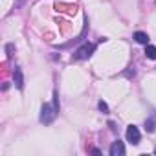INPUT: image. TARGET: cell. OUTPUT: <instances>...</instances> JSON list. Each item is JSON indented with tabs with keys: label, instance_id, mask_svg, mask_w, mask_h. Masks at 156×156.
Segmentation results:
<instances>
[{
	"label": "cell",
	"instance_id": "obj_3",
	"mask_svg": "<svg viewBox=\"0 0 156 156\" xmlns=\"http://www.w3.org/2000/svg\"><path fill=\"white\" fill-rule=\"evenodd\" d=\"M127 140L132 143V145H138L140 143V130L136 125H129L127 127Z\"/></svg>",
	"mask_w": 156,
	"mask_h": 156
},
{
	"label": "cell",
	"instance_id": "obj_12",
	"mask_svg": "<svg viewBox=\"0 0 156 156\" xmlns=\"http://www.w3.org/2000/svg\"><path fill=\"white\" fill-rule=\"evenodd\" d=\"M22 2H24V0H19V2H17V4H15V8H17V9H19V8H20V6H22Z\"/></svg>",
	"mask_w": 156,
	"mask_h": 156
},
{
	"label": "cell",
	"instance_id": "obj_5",
	"mask_svg": "<svg viewBox=\"0 0 156 156\" xmlns=\"http://www.w3.org/2000/svg\"><path fill=\"white\" fill-rule=\"evenodd\" d=\"M13 77H15V85H17V88H22V87H24V77H22V70H20L19 66H15Z\"/></svg>",
	"mask_w": 156,
	"mask_h": 156
},
{
	"label": "cell",
	"instance_id": "obj_1",
	"mask_svg": "<svg viewBox=\"0 0 156 156\" xmlns=\"http://www.w3.org/2000/svg\"><path fill=\"white\" fill-rule=\"evenodd\" d=\"M57 112H59V110H57L53 105H48V103H44V105H42V108H41V121H42L44 125H50V123L55 119Z\"/></svg>",
	"mask_w": 156,
	"mask_h": 156
},
{
	"label": "cell",
	"instance_id": "obj_4",
	"mask_svg": "<svg viewBox=\"0 0 156 156\" xmlns=\"http://www.w3.org/2000/svg\"><path fill=\"white\" fill-rule=\"evenodd\" d=\"M125 154V147H123V143L118 140V141H114L112 143V147H110V156H123Z\"/></svg>",
	"mask_w": 156,
	"mask_h": 156
},
{
	"label": "cell",
	"instance_id": "obj_8",
	"mask_svg": "<svg viewBox=\"0 0 156 156\" xmlns=\"http://www.w3.org/2000/svg\"><path fill=\"white\" fill-rule=\"evenodd\" d=\"M145 55H147V59H156V48L154 46H151V44H147L145 46Z\"/></svg>",
	"mask_w": 156,
	"mask_h": 156
},
{
	"label": "cell",
	"instance_id": "obj_10",
	"mask_svg": "<svg viewBox=\"0 0 156 156\" xmlns=\"http://www.w3.org/2000/svg\"><path fill=\"white\" fill-rule=\"evenodd\" d=\"M99 110H101V112H105V114H107V112H108V105H107V103H105V101H99Z\"/></svg>",
	"mask_w": 156,
	"mask_h": 156
},
{
	"label": "cell",
	"instance_id": "obj_7",
	"mask_svg": "<svg viewBox=\"0 0 156 156\" xmlns=\"http://www.w3.org/2000/svg\"><path fill=\"white\" fill-rule=\"evenodd\" d=\"M134 41L140 42V44H145V46H147V44H149V35L143 33V31H136V33H134Z\"/></svg>",
	"mask_w": 156,
	"mask_h": 156
},
{
	"label": "cell",
	"instance_id": "obj_9",
	"mask_svg": "<svg viewBox=\"0 0 156 156\" xmlns=\"http://www.w3.org/2000/svg\"><path fill=\"white\" fill-rule=\"evenodd\" d=\"M154 129H156V119H154V118H149V119L145 121V130H147V132H154Z\"/></svg>",
	"mask_w": 156,
	"mask_h": 156
},
{
	"label": "cell",
	"instance_id": "obj_6",
	"mask_svg": "<svg viewBox=\"0 0 156 156\" xmlns=\"http://www.w3.org/2000/svg\"><path fill=\"white\" fill-rule=\"evenodd\" d=\"M55 9L57 11H61V13H70V15H73L75 13V6H68V4H55Z\"/></svg>",
	"mask_w": 156,
	"mask_h": 156
},
{
	"label": "cell",
	"instance_id": "obj_2",
	"mask_svg": "<svg viewBox=\"0 0 156 156\" xmlns=\"http://www.w3.org/2000/svg\"><path fill=\"white\" fill-rule=\"evenodd\" d=\"M94 50H96V44H92V42H85L79 50H77L73 55H72V61H81V59H88L92 53H94Z\"/></svg>",
	"mask_w": 156,
	"mask_h": 156
},
{
	"label": "cell",
	"instance_id": "obj_13",
	"mask_svg": "<svg viewBox=\"0 0 156 156\" xmlns=\"http://www.w3.org/2000/svg\"><path fill=\"white\" fill-rule=\"evenodd\" d=\"M154 152H156V149H154Z\"/></svg>",
	"mask_w": 156,
	"mask_h": 156
},
{
	"label": "cell",
	"instance_id": "obj_11",
	"mask_svg": "<svg viewBox=\"0 0 156 156\" xmlns=\"http://www.w3.org/2000/svg\"><path fill=\"white\" fill-rule=\"evenodd\" d=\"M6 50H8V57H11V55H13V53H11V51H13V44H8Z\"/></svg>",
	"mask_w": 156,
	"mask_h": 156
}]
</instances>
